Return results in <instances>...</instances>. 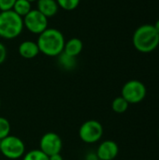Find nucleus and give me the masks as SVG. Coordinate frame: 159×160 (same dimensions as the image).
<instances>
[{"label": "nucleus", "instance_id": "nucleus-7", "mask_svg": "<svg viewBox=\"0 0 159 160\" xmlns=\"http://www.w3.org/2000/svg\"><path fill=\"white\" fill-rule=\"evenodd\" d=\"M23 26L31 33L39 35L48 28V18L37 9H31L23 18Z\"/></svg>", "mask_w": 159, "mask_h": 160}, {"label": "nucleus", "instance_id": "nucleus-2", "mask_svg": "<svg viewBox=\"0 0 159 160\" xmlns=\"http://www.w3.org/2000/svg\"><path fill=\"white\" fill-rule=\"evenodd\" d=\"M134 47L141 52H151L157 48L159 34L154 25L144 24L137 28L133 36Z\"/></svg>", "mask_w": 159, "mask_h": 160}, {"label": "nucleus", "instance_id": "nucleus-14", "mask_svg": "<svg viewBox=\"0 0 159 160\" xmlns=\"http://www.w3.org/2000/svg\"><path fill=\"white\" fill-rule=\"evenodd\" d=\"M31 3H29L27 0H16L12 10L16 12L19 16L23 18L31 11Z\"/></svg>", "mask_w": 159, "mask_h": 160}, {"label": "nucleus", "instance_id": "nucleus-18", "mask_svg": "<svg viewBox=\"0 0 159 160\" xmlns=\"http://www.w3.org/2000/svg\"><path fill=\"white\" fill-rule=\"evenodd\" d=\"M80 1L81 0H56L58 6L65 10L75 9L79 6Z\"/></svg>", "mask_w": 159, "mask_h": 160}, {"label": "nucleus", "instance_id": "nucleus-13", "mask_svg": "<svg viewBox=\"0 0 159 160\" xmlns=\"http://www.w3.org/2000/svg\"><path fill=\"white\" fill-rule=\"evenodd\" d=\"M57 57H58V64L62 68L66 70H72L73 68H75L77 65L76 57L68 55L64 52H61Z\"/></svg>", "mask_w": 159, "mask_h": 160}, {"label": "nucleus", "instance_id": "nucleus-22", "mask_svg": "<svg viewBox=\"0 0 159 160\" xmlns=\"http://www.w3.org/2000/svg\"><path fill=\"white\" fill-rule=\"evenodd\" d=\"M49 160H63V158L60 154H57V155H53V156L49 157Z\"/></svg>", "mask_w": 159, "mask_h": 160}, {"label": "nucleus", "instance_id": "nucleus-10", "mask_svg": "<svg viewBox=\"0 0 159 160\" xmlns=\"http://www.w3.org/2000/svg\"><path fill=\"white\" fill-rule=\"evenodd\" d=\"M18 51L20 55L25 59H33L39 53V50L37 42L31 40L22 41L19 46Z\"/></svg>", "mask_w": 159, "mask_h": 160}, {"label": "nucleus", "instance_id": "nucleus-12", "mask_svg": "<svg viewBox=\"0 0 159 160\" xmlns=\"http://www.w3.org/2000/svg\"><path fill=\"white\" fill-rule=\"evenodd\" d=\"M82 48H83L82 41L80 38H70L69 40L66 41L63 52L68 55L76 57L82 52Z\"/></svg>", "mask_w": 159, "mask_h": 160}, {"label": "nucleus", "instance_id": "nucleus-1", "mask_svg": "<svg viewBox=\"0 0 159 160\" xmlns=\"http://www.w3.org/2000/svg\"><path fill=\"white\" fill-rule=\"evenodd\" d=\"M65 43L64 35L56 28H47L39 34L37 41L39 52L50 57L58 56L63 52Z\"/></svg>", "mask_w": 159, "mask_h": 160}, {"label": "nucleus", "instance_id": "nucleus-5", "mask_svg": "<svg viewBox=\"0 0 159 160\" xmlns=\"http://www.w3.org/2000/svg\"><path fill=\"white\" fill-rule=\"evenodd\" d=\"M121 94V97H123L129 104H137L145 98L147 90L142 82L131 80L124 84Z\"/></svg>", "mask_w": 159, "mask_h": 160}, {"label": "nucleus", "instance_id": "nucleus-8", "mask_svg": "<svg viewBox=\"0 0 159 160\" xmlns=\"http://www.w3.org/2000/svg\"><path fill=\"white\" fill-rule=\"evenodd\" d=\"M63 147V142L60 136L54 132L45 133L39 142V150L42 151L48 157L57 155L61 153Z\"/></svg>", "mask_w": 159, "mask_h": 160}, {"label": "nucleus", "instance_id": "nucleus-4", "mask_svg": "<svg viewBox=\"0 0 159 160\" xmlns=\"http://www.w3.org/2000/svg\"><path fill=\"white\" fill-rule=\"evenodd\" d=\"M0 152L8 159H18L25 154V145L20 138L8 135L1 140Z\"/></svg>", "mask_w": 159, "mask_h": 160}, {"label": "nucleus", "instance_id": "nucleus-24", "mask_svg": "<svg viewBox=\"0 0 159 160\" xmlns=\"http://www.w3.org/2000/svg\"><path fill=\"white\" fill-rule=\"evenodd\" d=\"M27 1H28L29 3H31V4H32V3H34V2H36V1H37V0H27Z\"/></svg>", "mask_w": 159, "mask_h": 160}, {"label": "nucleus", "instance_id": "nucleus-21", "mask_svg": "<svg viewBox=\"0 0 159 160\" xmlns=\"http://www.w3.org/2000/svg\"><path fill=\"white\" fill-rule=\"evenodd\" d=\"M85 160H99V159H98V158H97V153L92 152V153H89V154H87V155H86V157H85Z\"/></svg>", "mask_w": 159, "mask_h": 160}, {"label": "nucleus", "instance_id": "nucleus-6", "mask_svg": "<svg viewBox=\"0 0 159 160\" xmlns=\"http://www.w3.org/2000/svg\"><path fill=\"white\" fill-rule=\"evenodd\" d=\"M103 135V127L97 120L84 122L79 129V137L85 143H95Z\"/></svg>", "mask_w": 159, "mask_h": 160}, {"label": "nucleus", "instance_id": "nucleus-15", "mask_svg": "<svg viewBox=\"0 0 159 160\" xmlns=\"http://www.w3.org/2000/svg\"><path fill=\"white\" fill-rule=\"evenodd\" d=\"M128 106H129V103L123 97L115 98L112 103V109L116 113H123L127 112L128 109Z\"/></svg>", "mask_w": 159, "mask_h": 160}, {"label": "nucleus", "instance_id": "nucleus-16", "mask_svg": "<svg viewBox=\"0 0 159 160\" xmlns=\"http://www.w3.org/2000/svg\"><path fill=\"white\" fill-rule=\"evenodd\" d=\"M22 160H49V157L39 149H34L25 153L22 157Z\"/></svg>", "mask_w": 159, "mask_h": 160}, {"label": "nucleus", "instance_id": "nucleus-9", "mask_svg": "<svg viewBox=\"0 0 159 160\" xmlns=\"http://www.w3.org/2000/svg\"><path fill=\"white\" fill-rule=\"evenodd\" d=\"M97 155L99 160H113L119 153V147L113 141H104L97 150Z\"/></svg>", "mask_w": 159, "mask_h": 160}, {"label": "nucleus", "instance_id": "nucleus-19", "mask_svg": "<svg viewBox=\"0 0 159 160\" xmlns=\"http://www.w3.org/2000/svg\"><path fill=\"white\" fill-rule=\"evenodd\" d=\"M16 0H0V11L12 10Z\"/></svg>", "mask_w": 159, "mask_h": 160}, {"label": "nucleus", "instance_id": "nucleus-26", "mask_svg": "<svg viewBox=\"0 0 159 160\" xmlns=\"http://www.w3.org/2000/svg\"><path fill=\"white\" fill-rule=\"evenodd\" d=\"M0 146H1V140H0Z\"/></svg>", "mask_w": 159, "mask_h": 160}, {"label": "nucleus", "instance_id": "nucleus-17", "mask_svg": "<svg viewBox=\"0 0 159 160\" xmlns=\"http://www.w3.org/2000/svg\"><path fill=\"white\" fill-rule=\"evenodd\" d=\"M10 133V124L5 117L0 116V140L7 137Z\"/></svg>", "mask_w": 159, "mask_h": 160}, {"label": "nucleus", "instance_id": "nucleus-3", "mask_svg": "<svg viewBox=\"0 0 159 160\" xmlns=\"http://www.w3.org/2000/svg\"><path fill=\"white\" fill-rule=\"evenodd\" d=\"M23 29V21L13 10L0 11V37L13 39L19 37Z\"/></svg>", "mask_w": 159, "mask_h": 160}, {"label": "nucleus", "instance_id": "nucleus-23", "mask_svg": "<svg viewBox=\"0 0 159 160\" xmlns=\"http://www.w3.org/2000/svg\"><path fill=\"white\" fill-rule=\"evenodd\" d=\"M155 26V28H156V30H157V32L159 34V20L157 21V22H156V24L154 25Z\"/></svg>", "mask_w": 159, "mask_h": 160}, {"label": "nucleus", "instance_id": "nucleus-20", "mask_svg": "<svg viewBox=\"0 0 159 160\" xmlns=\"http://www.w3.org/2000/svg\"><path fill=\"white\" fill-rule=\"evenodd\" d=\"M6 58H7V49L4 46V44L0 42V65L5 62Z\"/></svg>", "mask_w": 159, "mask_h": 160}, {"label": "nucleus", "instance_id": "nucleus-25", "mask_svg": "<svg viewBox=\"0 0 159 160\" xmlns=\"http://www.w3.org/2000/svg\"><path fill=\"white\" fill-rule=\"evenodd\" d=\"M0 107H1V98H0Z\"/></svg>", "mask_w": 159, "mask_h": 160}, {"label": "nucleus", "instance_id": "nucleus-11", "mask_svg": "<svg viewBox=\"0 0 159 160\" xmlns=\"http://www.w3.org/2000/svg\"><path fill=\"white\" fill-rule=\"evenodd\" d=\"M37 9L47 18L54 16L59 8L56 0H37Z\"/></svg>", "mask_w": 159, "mask_h": 160}]
</instances>
